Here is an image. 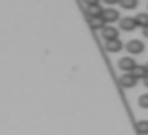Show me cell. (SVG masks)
Masks as SVG:
<instances>
[{"label": "cell", "instance_id": "9a60e30c", "mask_svg": "<svg viewBox=\"0 0 148 135\" xmlns=\"http://www.w3.org/2000/svg\"><path fill=\"white\" fill-rule=\"evenodd\" d=\"M84 4H86L88 8H90V6H98V4H99V0H84Z\"/></svg>", "mask_w": 148, "mask_h": 135}, {"label": "cell", "instance_id": "ba28073f", "mask_svg": "<svg viewBox=\"0 0 148 135\" xmlns=\"http://www.w3.org/2000/svg\"><path fill=\"white\" fill-rule=\"evenodd\" d=\"M88 21H90V26L94 30H103L105 26V21H103V17H88Z\"/></svg>", "mask_w": 148, "mask_h": 135}, {"label": "cell", "instance_id": "277c9868", "mask_svg": "<svg viewBox=\"0 0 148 135\" xmlns=\"http://www.w3.org/2000/svg\"><path fill=\"white\" fill-rule=\"evenodd\" d=\"M137 77L133 75V73H122L120 75V84H122L124 88H133L135 84H137Z\"/></svg>", "mask_w": 148, "mask_h": 135}, {"label": "cell", "instance_id": "8fae6325", "mask_svg": "<svg viewBox=\"0 0 148 135\" xmlns=\"http://www.w3.org/2000/svg\"><path fill=\"white\" fill-rule=\"evenodd\" d=\"M135 128H137L139 135H148V120H139Z\"/></svg>", "mask_w": 148, "mask_h": 135}, {"label": "cell", "instance_id": "7a4b0ae2", "mask_svg": "<svg viewBox=\"0 0 148 135\" xmlns=\"http://www.w3.org/2000/svg\"><path fill=\"white\" fill-rule=\"evenodd\" d=\"M126 49L130 55H141L143 51H145V43H143L141 40H131L126 43Z\"/></svg>", "mask_w": 148, "mask_h": 135}, {"label": "cell", "instance_id": "52a82bcc", "mask_svg": "<svg viewBox=\"0 0 148 135\" xmlns=\"http://www.w3.org/2000/svg\"><path fill=\"white\" fill-rule=\"evenodd\" d=\"M122 47H126V45H122V41H120V40L105 41V49H107L109 53H118V51H122Z\"/></svg>", "mask_w": 148, "mask_h": 135}, {"label": "cell", "instance_id": "5b68a950", "mask_svg": "<svg viewBox=\"0 0 148 135\" xmlns=\"http://www.w3.org/2000/svg\"><path fill=\"white\" fill-rule=\"evenodd\" d=\"M103 21L105 23H114V21H120V13L116 10H112V8H107V10H103Z\"/></svg>", "mask_w": 148, "mask_h": 135}, {"label": "cell", "instance_id": "d6986e66", "mask_svg": "<svg viewBox=\"0 0 148 135\" xmlns=\"http://www.w3.org/2000/svg\"><path fill=\"white\" fill-rule=\"evenodd\" d=\"M146 71H148V62H146Z\"/></svg>", "mask_w": 148, "mask_h": 135}, {"label": "cell", "instance_id": "30bf717a", "mask_svg": "<svg viewBox=\"0 0 148 135\" xmlns=\"http://www.w3.org/2000/svg\"><path fill=\"white\" fill-rule=\"evenodd\" d=\"M101 15H103V8H101L99 4L88 8V17H101Z\"/></svg>", "mask_w": 148, "mask_h": 135}, {"label": "cell", "instance_id": "6da1fadb", "mask_svg": "<svg viewBox=\"0 0 148 135\" xmlns=\"http://www.w3.org/2000/svg\"><path fill=\"white\" fill-rule=\"evenodd\" d=\"M137 66H139L137 60H133L131 56H124V58H120V62H118V68L122 69L124 73H131Z\"/></svg>", "mask_w": 148, "mask_h": 135}, {"label": "cell", "instance_id": "4fadbf2b", "mask_svg": "<svg viewBox=\"0 0 148 135\" xmlns=\"http://www.w3.org/2000/svg\"><path fill=\"white\" fill-rule=\"evenodd\" d=\"M120 6L124 10H135L139 6V0H120Z\"/></svg>", "mask_w": 148, "mask_h": 135}, {"label": "cell", "instance_id": "8992f818", "mask_svg": "<svg viewBox=\"0 0 148 135\" xmlns=\"http://www.w3.org/2000/svg\"><path fill=\"white\" fill-rule=\"evenodd\" d=\"M101 34H103V40L105 41H112V40H118V30L114 28V26H105L103 30H101Z\"/></svg>", "mask_w": 148, "mask_h": 135}, {"label": "cell", "instance_id": "ac0fdd59", "mask_svg": "<svg viewBox=\"0 0 148 135\" xmlns=\"http://www.w3.org/2000/svg\"><path fill=\"white\" fill-rule=\"evenodd\" d=\"M143 83H145V86L148 88V77H146V79H143Z\"/></svg>", "mask_w": 148, "mask_h": 135}, {"label": "cell", "instance_id": "9c48e42d", "mask_svg": "<svg viewBox=\"0 0 148 135\" xmlns=\"http://www.w3.org/2000/svg\"><path fill=\"white\" fill-rule=\"evenodd\" d=\"M131 73H133V75L137 77V79H146V77H148L146 66H137V68H135V69H133V71H131Z\"/></svg>", "mask_w": 148, "mask_h": 135}, {"label": "cell", "instance_id": "5bb4252c", "mask_svg": "<svg viewBox=\"0 0 148 135\" xmlns=\"http://www.w3.org/2000/svg\"><path fill=\"white\" fill-rule=\"evenodd\" d=\"M139 105H141L143 109H148V94H143L141 98H139Z\"/></svg>", "mask_w": 148, "mask_h": 135}, {"label": "cell", "instance_id": "3957f363", "mask_svg": "<svg viewBox=\"0 0 148 135\" xmlns=\"http://www.w3.org/2000/svg\"><path fill=\"white\" fill-rule=\"evenodd\" d=\"M135 28H137L135 17H122L120 19V30H124V32H133Z\"/></svg>", "mask_w": 148, "mask_h": 135}, {"label": "cell", "instance_id": "e0dca14e", "mask_svg": "<svg viewBox=\"0 0 148 135\" xmlns=\"http://www.w3.org/2000/svg\"><path fill=\"white\" fill-rule=\"evenodd\" d=\"M143 34H145V36L148 38V26H146V28H143Z\"/></svg>", "mask_w": 148, "mask_h": 135}, {"label": "cell", "instance_id": "2e32d148", "mask_svg": "<svg viewBox=\"0 0 148 135\" xmlns=\"http://www.w3.org/2000/svg\"><path fill=\"white\" fill-rule=\"evenodd\" d=\"M107 6H112V4H120V0H103Z\"/></svg>", "mask_w": 148, "mask_h": 135}, {"label": "cell", "instance_id": "7c38bea8", "mask_svg": "<svg viewBox=\"0 0 148 135\" xmlns=\"http://www.w3.org/2000/svg\"><path fill=\"white\" fill-rule=\"evenodd\" d=\"M135 21H137V26H143V28H146V26H148V13H137Z\"/></svg>", "mask_w": 148, "mask_h": 135}]
</instances>
